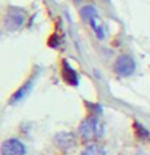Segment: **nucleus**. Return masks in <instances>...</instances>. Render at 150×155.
Listing matches in <instances>:
<instances>
[{"label":"nucleus","mask_w":150,"mask_h":155,"mask_svg":"<svg viewBox=\"0 0 150 155\" xmlns=\"http://www.w3.org/2000/svg\"><path fill=\"white\" fill-rule=\"evenodd\" d=\"M2 155H26V145L16 137L5 139L2 142Z\"/></svg>","instance_id":"5"},{"label":"nucleus","mask_w":150,"mask_h":155,"mask_svg":"<svg viewBox=\"0 0 150 155\" xmlns=\"http://www.w3.org/2000/svg\"><path fill=\"white\" fill-rule=\"evenodd\" d=\"M81 16L86 19V21H92V19H97V10L94 7H90V5H87V7H82L81 8Z\"/></svg>","instance_id":"9"},{"label":"nucleus","mask_w":150,"mask_h":155,"mask_svg":"<svg viewBox=\"0 0 150 155\" xmlns=\"http://www.w3.org/2000/svg\"><path fill=\"white\" fill-rule=\"evenodd\" d=\"M77 134L86 142H94L103 136V124L99 121L97 116L89 115L81 121L79 128H77Z\"/></svg>","instance_id":"1"},{"label":"nucleus","mask_w":150,"mask_h":155,"mask_svg":"<svg viewBox=\"0 0 150 155\" xmlns=\"http://www.w3.org/2000/svg\"><path fill=\"white\" fill-rule=\"evenodd\" d=\"M79 155H106V150L95 142H89Z\"/></svg>","instance_id":"8"},{"label":"nucleus","mask_w":150,"mask_h":155,"mask_svg":"<svg viewBox=\"0 0 150 155\" xmlns=\"http://www.w3.org/2000/svg\"><path fill=\"white\" fill-rule=\"evenodd\" d=\"M134 131H135V134H137L139 139H150V133L144 128L142 124H139L137 121L134 123Z\"/></svg>","instance_id":"10"},{"label":"nucleus","mask_w":150,"mask_h":155,"mask_svg":"<svg viewBox=\"0 0 150 155\" xmlns=\"http://www.w3.org/2000/svg\"><path fill=\"white\" fill-rule=\"evenodd\" d=\"M53 142H55L57 147H60L61 150H70L76 145L77 139L73 133H68L66 131V133H58L55 136V139H53Z\"/></svg>","instance_id":"7"},{"label":"nucleus","mask_w":150,"mask_h":155,"mask_svg":"<svg viewBox=\"0 0 150 155\" xmlns=\"http://www.w3.org/2000/svg\"><path fill=\"white\" fill-rule=\"evenodd\" d=\"M61 78H63V81H65L66 84H70L73 87H76L77 84H79V73L70 65L68 60L61 61Z\"/></svg>","instance_id":"6"},{"label":"nucleus","mask_w":150,"mask_h":155,"mask_svg":"<svg viewBox=\"0 0 150 155\" xmlns=\"http://www.w3.org/2000/svg\"><path fill=\"white\" fill-rule=\"evenodd\" d=\"M134 71H135V61H134V58L131 55L123 53V55H119L118 58H116V61H115V73L118 76L126 78V76H131Z\"/></svg>","instance_id":"3"},{"label":"nucleus","mask_w":150,"mask_h":155,"mask_svg":"<svg viewBox=\"0 0 150 155\" xmlns=\"http://www.w3.org/2000/svg\"><path fill=\"white\" fill-rule=\"evenodd\" d=\"M39 76V73L36 71V73H32V76L29 78L28 81H24L23 84H21V87L15 92V94L10 97V102L8 104L10 105H13V104H18V102H21V100H24L26 97L31 94V91H32V87H34V84H36V78Z\"/></svg>","instance_id":"4"},{"label":"nucleus","mask_w":150,"mask_h":155,"mask_svg":"<svg viewBox=\"0 0 150 155\" xmlns=\"http://www.w3.org/2000/svg\"><path fill=\"white\" fill-rule=\"evenodd\" d=\"M3 24H5V29L7 31H16V29H19L24 24V21H26V13H24L23 8H18V7H11L7 12V15H5V19H3Z\"/></svg>","instance_id":"2"}]
</instances>
